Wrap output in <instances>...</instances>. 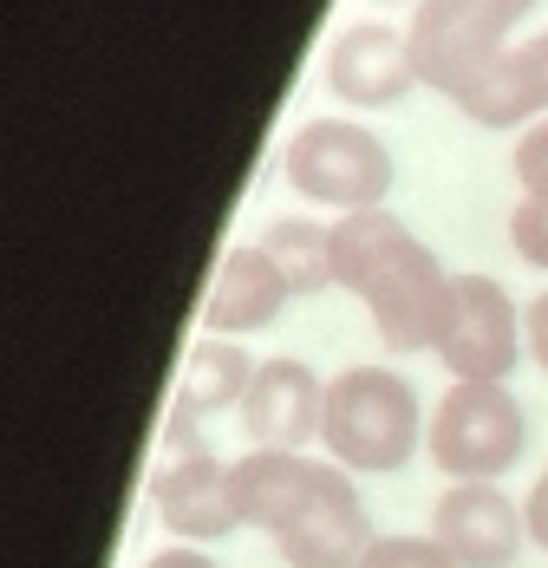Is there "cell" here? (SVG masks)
<instances>
[{"label":"cell","mask_w":548,"mask_h":568,"mask_svg":"<svg viewBox=\"0 0 548 568\" xmlns=\"http://www.w3.org/2000/svg\"><path fill=\"white\" fill-rule=\"evenodd\" d=\"M509 171L522 196H548V118L516 131V151H509Z\"/></svg>","instance_id":"obj_17"},{"label":"cell","mask_w":548,"mask_h":568,"mask_svg":"<svg viewBox=\"0 0 548 568\" xmlns=\"http://www.w3.org/2000/svg\"><path fill=\"white\" fill-rule=\"evenodd\" d=\"M450 112H464L470 124H484V131H522V124L548 118V33L516 40Z\"/></svg>","instance_id":"obj_13"},{"label":"cell","mask_w":548,"mask_h":568,"mask_svg":"<svg viewBox=\"0 0 548 568\" xmlns=\"http://www.w3.org/2000/svg\"><path fill=\"white\" fill-rule=\"evenodd\" d=\"M366 568H464V562L425 529V536H379L373 556H366Z\"/></svg>","instance_id":"obj_16"},{"label":"cell","mask_w":548,"mask_h":568,"mask_svg":"<svg viewBox=\"0 0 548 568\" xmlns=\"http://www.w3.org/2000/svg\"><path fill=\"white\" fill-rule=\"evenodd\" d=\"M138 568H222L210 549H196V542H170V549H151Z\"/></svg>","instance_id":"obj_21"},{"label":"cell","mask_w":548,"mask_h":568,"mask_svg":"<svg viewBox=\"0 0 548 568\" xmlns=\"http://www.w3.org/2000/svg\"><path fill=\"white\" fill-rule=\"evenodd\" d=\"M235 418L248 452H307L321 445V425H327V379L301 353H274L255 366V386Z\"/></svg>","instance_id":"obj_10"},{"label":"cell","mask_w":548,"mask_h":568,"mask_svg":"<svg viewBox=\"0 0 548 568\" xmlns=\"http://www.w3.org/2000/svg\"><path fill=\"white\" fill-rule=\"evenodd\" d=\"M242 529H262L287 568H366L379 529L359 497V477L307 452H242L235 457Z\"/></svg>","instance_id":"obj_1"},{"label":"cell","mask_w":548,"mask_h":568,"mask_svg":"<svg viewBox=\"0 0 548 568\" xmlns=\"http://www.w3.org/2000/svg\"><path fill=\"white\" fill-rule=\"evenodd\" d=\"M151 510L176 542H196V549H216L242 529L235 510V457H216L203 438L190 445H164L151 484H144Z\"/></svg>","instance_id":"obj_8"},{"label":"cell","mask_w":548,"mask_h":568,"mask_svg":"<svg viewBox=\"0 0 548 568\" xmlns=\"http://www.w3.org/2000/svg\"><path fill=\"white\" fill-rule=\"evenodd\" d=\"M255 242L268 248V262L281 268L287 294H327V287H339L333 282V223L327 216H314V210L274 216Z\"/></svg>","instance_id":"obj_15"},{"label":"cell","mask_w":548,"mask_h":568,"mask_svg":"<svg viewBox=\"0 0 548 568\" xmlns=\"http://www.w3.org/2000/svg\"><path fill=\"white\" fill-rule=\"evenodd\" d=\"M321 79L346 112H392L412 99L418 85V59H412V33L385 27V20H353L333 33Z\"/></svg>","instance_id":"obj_9"},{"label":"cell","mask_w":548,"mask_h":568,"mask_svg":"<svg viewBox=\"0 0 548 568\" xmlns=\"http://www.w3.org/2000/svg\"><path fill=\"white\" fill-rule=\"evenodd\" d=\"M432 536L464 568H516L529 549V516L503 484H444L432 504Z\"/></svg>","instance_id":"obj_11"},{"label":"cell","mask_w":548,"mask_h":568,"mask_svg":"<svg viewBox=\"0 0 548 568\" xmlns=\"http://www.w3.org/2000/svg\"><path fill=\"white\" fill-rule=\"evenodd\" d=\"M287 301H294V294L281 282V268L268 262V248H262V242H235V248H222L216 282L203 294V334L255 341V334H268L274 321H281Z\"/></svg>","instance_id":"obj_12"},{"label":"cell","mask_w":548,"mask_h":568,"mask_svg":"<svg viewBox=\"0 0 548 568\" xmlns=\"http://www.w3.org/2000/svg\"><path fill=\"white\" fill-rule=\"evenodd\" d=\"M425 425L432 412L418 405V386L385 366H339L327 379V425H321V452L353 470V477H392L405 470L412 452H425Z\"/></svg>","instance_id":"obj_3"},{"label":"cell","mask_w":548,"mask_h":568,"mask_svg":"<svg viewBox=\"0 0 548 568\" xmlns=\"http://www.w3.org/2000/svg\"><path fill=\"white\" fill-rule=\"evenodd\" d=\"M281 183L314 210V216H366V210H385L392 183H398V164H392V144H385L373 124H359L353 112H327L307 118L287 131L281 144Z\"/></svg>","instance_id":"obj_4"},{"label":"cell","mask_w":548,"mask_h":568,"mask_svg":"<svg viewBox=\"0 0 548 568\" xmlns=\"http://www.w3.org/2000/svg\"><path fill=\"white\" fill-rule=\"evenodd\" d=\"M529 452V412L509 386H470L450 379L425 425V457L444 484H503Z\"/></svg>","instance_id":"obj_5"},{"label":"cell","mask_w":548,"mask_h":568,"mask_svg":"<svg viewBox=\"0 0 548 568\" xmlns=\"http://www.w3.org/2000/svg\"><path fill=\"white\" fill-rule=\"evenodd\" d=\"M255 366L242 341H222V334H196L190 359H183V386H176V405L190 418H216V412H242V398L255 386Z\"/></svg>","instance_id":"obj_14"},{"label":"cell","mask_w":548,"mask_h":568,"mask_svg":"<svg viewBox=\"0 0 548 568\" xmlns=\"http://www.w3.org/2000/svg\"><path fill=\"white\" fill-rule=\"evenodd\" d=\"M379 7H425V0H379Z\"/></svg>","instance_id":"obj_22"},{"label":"cell","mask_w":548,"mask_h":568,"mask_svg":"<svg viewBox=\"0 0 548 568\" xmlns=\"http://www.w3.org/2000/svg\"><path fill=\"white\" fill-rule=\"evenodd\" d=\"M522 334H529V366L548 373V287L536 301H522Z\"/></svg>","instance_id":"obj_19"},{"label":"cell","mask_w":548,"mask_h":568,"mask_svg":"<svg viewBox=\"0 0 548 568\" xmlns=\"http://www.w3.org/2000/svg\"><path fill=\"white\" fill-rule=\"evenodd\" d=\"M333 282L373 314L385 353H432L457 294V275L438 262V248L412 235L392 210L333 223Z\"/></svg>","instance_id":"obj_2"},{"label":"cell","mask_w":548,"mask_h":568,"mask_svg":"<svg viewBox=\"0 0 548 568\" xmlns=\"http://www.w3.org/2000/svg\"><path fill=\"white\" fill-rule=\"evenodd\" d=\"M522 516H529V549H542L548 556V470L522 490Z\"/></svg>","instance_id":"obj_20"},{"label":"cell","mask_w":548,"mask_h":568,"mask_svg":"<svg viewBox=\"0 0 548 568\" xmlns=\"http://www.w3.org/2000/svg\"><path fill=\"white\" fill-rule=\"evenodd\" d=\"M432 359L450 379H470V386H509L516 379V366L529 359V334H522V307L509 301V287L496 275H457Z\"/></svg>","instance_id":"obj_7"},{"label":"cell","mask_w":548,"mask_h":568,"mask_svg":"<svg viewBox=\"0 0 548 568\" xmlns=\"http://www.w3.org/2000/svg\"><path fill=\"white\" fill-rule=\"evenodd\" d=\"M542 0H425L412 7V59L418 85L438 99H464L496 59L509 53V33L536 13Z\"/></svg>","instance_id":"obj_6"},{"label":"cell","mask_w":548,"mask_h":568,"mask_svg":"<svg viewBox=\"0 0 548 568\" xmlns=\"http://www.w3.org/2000/svg\"><path fill=\"white\" fill-rule=\"evenodd\" d=\"M509 248H516L529 268L548 275V196H522V203L509 210Z\"/></svg>","instance_id":"obj_18"}]
</instances>
